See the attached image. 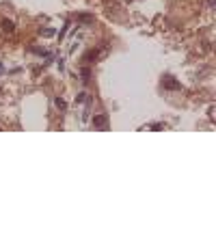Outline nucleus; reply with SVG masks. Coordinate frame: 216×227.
I'll use <instances>...</instances> for the list:
<instances>
[{
	"label": "nucleus",
	"instance_id": "f03ea898",
	"mask_svg": "<svg viewBox=\"0 0 216 227\" xmlns=\"http://www.w3.org/2000/svg\"><path fill=\"white\" fill-rule=\"evenodd\" d=\"M0 28L7 33V35H11L13 30H15V24H13V20H9V17H4L2 22H0Z\"/></svg>",
	"mask_w": 216,
	"mask_h": 227
},
{
	"label": "nucleus",
	"instance_id": "f8f14e48",
	"mask_svg": "<svg viewBox=\"0 0 216 227\" xmlns=\"http://www.w3.org/2000/svg\"><path fill=\"white\" fill-rule=\"evenodd\" d=\"M2 72H4V67H2V63H0V74H2Z\"/></svg>",
	"mask_w": 216,
	"mask_h": 227
},
{
	"label": "nucleus",
	"instance_id": "1a4fd4ad",
	"mask_svg": "<svg viewBox=\"0 0 216 227\" xmlns=\"http://www.w3.org/2000/svg\"><path fill=\"white\" fill-rule=\"evenodd\" d=\"M78 20H80V22H93V17H91V15H86V13H80V15H78Z\"/></svg>",
	"mask_w": 216,
	"mask_h": 227
},
{
	"label": "nucleus",
	"instance_id": "9b49d317",
	"mask_svg": "<svg viewBox=\"0 0 216 227\" xmlns=\"http://www.w3.org/2000/svg\"><path fill=\"white\" fill-rule=\"evenodd\" d=\"M208 7H210V9H214V0H208Z\"/></svg>",
	"mask_w": 216,
	"mask_h": 227
},
{
	"label": "nucleus",
	"instance_id": "39448f33",
	"mask_svg": "<svg viewBox=\"0 0 216 227\" xmlns=\"http://www.w3.org/2000/svg\"><path fill=\"white\" fill-rule=\"evenodd\" d=\"M54 104H56V108H58V110H63V113L67 110V102H65L63 97H54Z\"/></svg>",
	"mask_w": 216,
	"mask_h": 227
},
{
	"label": "nucleus",
	"instance_id": "20e7f679",
	"mask_svg": "<svg viewBox=\"0 0 216 227\" xmlns=\"http://www.w3.org/2000/svg\"><path fill=\"white\" fill-rule=\"evenodd\" d=\"M97 56H99V48H93V50L86 54V61H89V63H93V61H97Z\"/></svg>",
	"mask_w": 216,
	"mask_h": 227
},
{
	"label": "nucleus",
	"instance_id": "0eeeda50",
	"mask_svg": "<svg viewBox=\"0 0 216 227\" xmlns=\"http://www.w3.org/2000/svg\"><path fill=\"white\" fill-rule=\"evenodd\" d=\"M33 52H35V54H39V56H50V50L39 48V45H35V48H33Z\"/></svg>",
	"mask_w": 216,
	"mask_h": 227
},
{
	"label": "nucleus",
	"instance_id": "423d86ee",
	"mask_svg": "<svg viewBox=\"0 0 216 227\" xmlns=\"http://www.w3.org/2000/svg\"><path fill=\"white\" fill-rule=\"evenodd\" d=\"M80 78H82V82H85V85L91 80V69H89V67H85V69L80 72Z\"/></svg>",
	"mask_w": 216,
	"mask_h": 227
},
{
	"label": "nucleus",
	"instance_id": "6e6552de",
	"mask_svg": "<svg viewBox=\"0 0 216 227\" xmlns=\"http://www.w3.org/2000/svg\"><path fill=\"white\" fill-rule=\"evenodd\" d=\"M39 35H41V37H54V28H41Z\"/></svg>",
	"mask_w": 216,
	"mask_h": 227
},
{
	"label": "nucleus",
	"instance_id": "9d476101",
	"mask_svg": "<svg viewBox=\"0 0 216 227\" xmlns=\"http://www.w3.org/2000/svg\"><path fill=\"white\" fill-rule=\"evenodd\" d=\"M151 130H164V123L158 121V123H151Z\"/></svg>",
	"mask_w": 216,
	"mask_h": 227
},
{
	"label": "nucleus",
	"instance_id": "7ed1b4c3",
	"mask_svg": "<svg viewBox=\"0 0 216 227\" xmlns=\"http://www.w3.org/2000/svg\"><path fill=\"white\" fill-rule=\"evenodd\" d=\"M102 126H106V117H104V115H95L93 128H95V130H102Z\"/></svg>",
	"mask_w": 216,
	"mask_h": 227
},
{
	"label": "nucleus",
	"instance_id": "f257e3e1",
	"mask_svg": "<svg viewBox=\"0 0 216 227\" xmlns=\"http://www.w3.org/2000/svg\"><path fill=\"white\" fill-rule=\"evenodd\" d=\"M162 87H164V89H175V91L182 89V85H179L175 78H171V76H164V78H162Z\"/></svg>",
	"mask_w": 216,
	"mask_h": 227
}]
</instances>
